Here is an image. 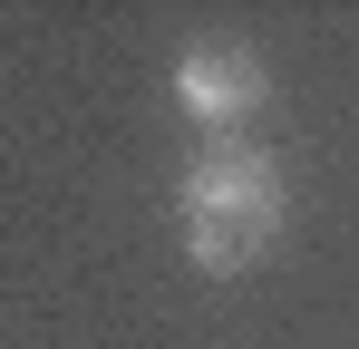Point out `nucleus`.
Here are the masks:
<instances>
[{"instance_id":"2","label":"nucleus","mask_w":359,"mask_h":349,"mask_svg":"<svg viewBox=\"0 0 359 349\" xmlns=\"http://www.w3.org/2000/svg\"><path fill=\"white\" fill-rule=\"evenodd\" d=\"M175 97L204 126H233V116L262 107V58L243 49V39H194V49L175 58Z\"/></svg>"},{"instance_id":"1","label":"nucleus","mask_w":359,"mask_h":349,"mask_svg":"<svg viewBox=\"0 0 359 349\" xmlns=\"http://www.w3.org/2000/svg\"><path fill=\"white\" fill-rule=\"evenodd\" d=\"M272 233H282V165L272 156H204V165L184 174V252L224 282V272H252L262 252H272Z\"/></svg>"}]
</instances>
